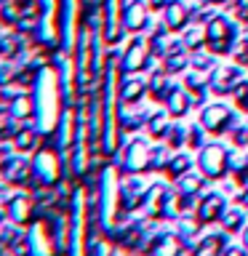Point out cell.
Returning <instances> with one entry per match:
<instances>
[{
	"label": "cell",
	"mask_w": 248,
	"mask_h": 256,
	"mask_svg": "<svg viewBox=\"0 0 248 256\" xmlns=\"http://www.w3.org/2000/svg\"><path fill=\"white\" fill-rule=\"evenodd\" d=\"M144 16H147L144 6H142V3H131V6H128V11H126V22L131 24V27H142V24H144Z\"/></svg>",
	"instance_id": "6da1fadb"
},
{
	"label": "cell",
	"mask_w": 248,
	"mask_h": 256,
	"mask_svg": "<svg viewBox=\"0 0 248 256\" xmlns=\"http://www.w3.org/2000/svg\"><path fill=\"white\" fill-rule=\"evenodd\" d=\"M184 19H187V11H184V6H179V3H171L168 6V24H182Z\"/></svg>",
	"instance_id": "7a4b0ae2"
}]
</instances>
